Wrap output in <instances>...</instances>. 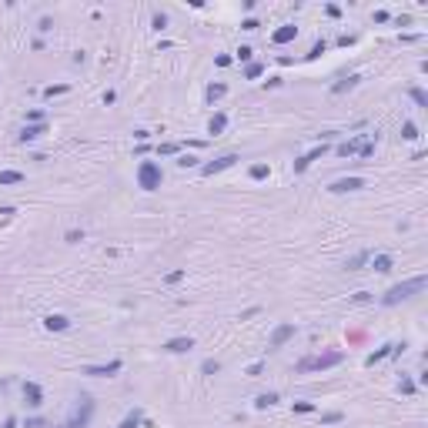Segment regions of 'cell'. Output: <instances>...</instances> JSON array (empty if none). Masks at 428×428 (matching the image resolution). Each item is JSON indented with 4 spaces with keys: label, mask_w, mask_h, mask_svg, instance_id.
Returning a JSON list of instances; mask_svg holds the SVG:
<instances>
[{
    "label": "cell",
    "mask_w": 428,
    "mask_h": 428,
    "mask_svg": "<svg viewBox=\"0 0 428 428\" xmlns=\"http://www.w3.org/2000/svg\"><path fill=\"white\" fill-rule=\"evenodd\" d=\"M268 174H271L268 164H254V168H251V178H254V181H264Z\"/></svg>",
    "instance_id": "27"
},
{
    "label": "cell",
    "mask_w": 428,
    "mask_h": 428,
    "mask_svg": "<svg viewBox=\"0 0 428 428\" xmlns=\"http://www.w3.org/2000/svg\"><path fill=\"white\" fill-rule=\"evenodd\" d=\"M237 164V154H221L217 161H208L201 168V174L204 178H214V174H221V171H227V168H234Z\"/></svg>",
    "instance_id": "7"
},
{
    "label": "cell",
    "mask_w": 428,
    "mask_h": 428,
    "mask_svg": "<svg viewBox=\"0 0 428 428\" xmlns=\"http://www.w3.org/2000/svg\"><path fill=\"white\" fill-rule=\"evenodd\" d=\"M141 418H144V415H141V408H134V412H131V415H127L117 428H141Z\"/></svg>",
    "instance_id": "21"
},
{
    "label": "cell",
    "mask_w": 428,
    "mask_h": 428,
    "mask_svg": "<svg viewBox=\"0 0 428 428\" xmlns=\"http://www.w3.org/2000/svg\"><path fill=\"white\" fill-rule=\"evenodd\" d=\"M27 428H47L44 418H27Z\"/></svg>",
    "instance_id": "38"
},
{
    "label": "cell",
    "mask_w": 428,
    "mask_h": 428,
    "mask_svg": "<svg viewBox=\"0 0 428 428\" xmlns=\"http://www.w3.org/2000/svg\"><path fill=\"white\" fill-rule=\"evenodd\" d=\"M365 258H368V254H365V251H361V254H355V258H351V261H348V268H351V271H358V268H361V264H365Z\"/></svg>",
    "instance_id": "33"
},
{
    "label": "cell",
    "mask_w": 428,
    "mask_h": 428,
    "mask_svg": "<svg viewBox=\"0 0 428 428\" xmlns=\"http://www.w3.org/2000/svg\"><path fill=\"white\" fill-rule=\"evenodd\" d=\"M408 97H412L418 107H428V94H425L422 87H412V90H408Z\"/></svg>",
    "instance_id": "23"
},
{
    "label": "cell",
    "mask_w": 428,
    "mask_h": 428,
    "mask_svg": "<svg viewBox=\"0 0 428 428\" xmlns=\"http://www.w3.org/2000/svg\"><path fill=\"white\" fill-rule=\"evenodd\" d=\"M325 50H328V44H325V40H318V44L311 47V54H308V60H315V57H321Z\"/></svg>",
    "instance_id": "32"
},
{
    "label": "cell",
    "mask_w": 428,
    "mask_h": 428,
    "mask_svg": "<svg viewBox=\"0 0 428 428\" xmlns=\"http://www.w3.org/2000/svg\"><path fill=\"white\" fill-rule=\"evenodd\" d=\"M241 27H244V30H258V20H254V17H248V20H241Z\"/></svg>",
    "instance_id": "40"
},
{
    "label": "cell",
    "mask_w": 428,
    "mask_h": 428,
    "mask_svg": "<svg viewBox=\"0 0 428 428\" xmlns=\"http://www.w3.org/2000/svg\"><path fill=\"white\" fill-rule=\"evenodd\" d=\"M425 288H428V278H425V274H418V278H408V281H402V284H392V288L382 294V304H385V308H392V304H402V301H408V298H415L418 291H425Z\"/></svg>",
    "instance_id": "1"
},
{
    "label": "cell",
    "mask_w": 428,
    "mask_h": 428,
    "mask_svg": "<svg viewBox=\"0 0 428 428\" xmlns=\"http://www.w3.org/2000/svg\"><path fill=\"white\" fill-rule=\"evenodd\" d=\"M90 415H94V402H90V395H80L74 415L67 418V425H60V428H87L90 425Z\"/></svg>",
    "instance_id": "4"
},
{
    "label": "cell",
    "mask_w": 428,
    "mask_h": 428,
    "mask_svg": "<svg viewBox=\"0 0 428 428\" xmlns=\"http://www.w3.org/2000/svg\"><path fill=\"white\" fill-rule=\"evenodd\" d=\"M398 392L412 395V392H415V382H412V378H405V375H402V382H398Z\"/></svg>",
    "instance_id": "31"
},
{
    "label": "cell",
    "mask_w": 428,
    "mask_h": 428,
    "mask_svg": "<svg viewBox=\"0 0 428 428\" xmlns=\"http://www.w3.org/2000/svg\"><path fill=\"white\" fill-rule=\"evenodd\" d=\"M372 268L378 271V274L392 271V254H375V258H372Z\"/></svg>",
    "instance_id": "18"
},
{
    "label": "cell",
    "mask_w": 428,
    "mask_h": 428,
    "mask_svg": "<svg viewBox=\"0 0 428 428\" xmlns=\"http://www.w3.org/2000/svg\"><path fill=\"white\" fill-rule=\"evenodd\" d=\"M201 372H204V375H217V372H221V361H217V358H208V361L201 365Z\"/></svg>",
    "instance_id": "25"
},
{
    "label": "cell",
    "mask_w": 428,
    "mask_h": 428,
    "mask_svg": "<svg viewBox=\"0 0 428 428\" xmlns=\"http://www.w3.org/2000/svg\"><path fill=\"white\" fill-rule=\"evenodd\" d=\"M298 335V325L294 321H288V325H278L274 331H271V338H268V348H284L288 341Z\"/></svg>",
    "instance_id": "6"
},
{
    "label": "cell",
    "mask_w": 428,
    "mask_h": 428,
    "mask_svg": "<svg viewBox=\"0 0 428 428\" xmlns=\"http://www.w3.org/2000/svg\"><path fill=\"white\" fill-rule=\"evenodd\" d=\"M294 37H298V27H294V23H284V27H278V30L271 34V40H274V44H291Z\"/></svg>",
    "instance_id": "13"
},
{
    "label": "cell",
    "mask_w": 428,
    "mask_h": 428,
    "mask_svg": "<svg viewBox=\"0 0 428 428\" xmlns=\"http://www.w3.org/2000/svg\"><path fill=\"white\" fill-rule=\"evenodd\" d=\"M44 328H47V331H67V328H70V318H67V315H47V318H44Z\"/></svg>",
    "instance_id": "14"
},
{
    "label": "cell",
    "mask_w": 428,
    "mask_h": 428,
    "mask_svg": "<svg viewBox=\"0 0 428 428\" xmlns=\"http://www.w3.org/2000/svg\"><path fill=\"white\" fill-rule=\"evenodd\" d=\"M23 402H27V408H40L44 405V392H40V385L37 382H23Z\"/></svg>",
    "instance_id": "10"
},
{
    "label": "cell",
    "mask_w": 428,
    "mask_h": 428,
    "mask_svg": "<svg viewBox=\"0 0 428 428\" xmlns=\"http://www.w3.org/2000/svg\"><path fill=\"white\" fill-rule=\"evenodd\" d=\"M178 147H181V144H161L158 154H178Z\"/></svg>",
    "instance_id": "36"
},
{
    "label": "cell",
    "mask_w": 428,
    "mask_h": 428,
    "mask_svg": "<svg viewBox=\"0 0 428 428\" xmlns=\"http://www.w3.org/2000/svg\"><path fill=\"white\" fill-rule=\"evenodd\" d=\"M345 361V351H325V355H315V358L298 361V372H325V368H335Z\"/></svg>",
    "instance_id": "3"
},
{
    "label": "cell",
    "mask_w": 428,
    "mask_h": 428,
    "mask_svg": "<svg viewBox=\"0 0 428 428\" xmlns=\"http://www.w3.org/2000/svg\"><path fill=\"white\" fill-rule=\"evenodd\" d=\"M164 281H168V284H178V281H184V271H181V268H178V271H171V274L164 278Z\"/></svg>",
    "instance_id": "35"
},
{
    "label": "cell",
    "mask_w": 428,
    "mask_h": 428,
    "mask_svg": "<svg viewBox=\"0 0 428 428\" xmlns=\"http://www.w3.org/2000/svg\"><path fill=\"white\" fill-rule=\"evenodd\" d=\"M258 311H261V308H248V311H241V321H248V318H254Z\"/></svg>",
    "instance_id": "42"
},
{
    "label": "cell",
    "mask_w": 428,
    "mask_h": 428,
    "mask_svg": "<svg viewBox=\"0 0 428 428\" xmlns=\"http://www.w3.org/2000/svg\"><path fill=\"white\" fill-rule=\"evenodd\" d=\"M261 74H264V64H248V67H244V77H248V80L261 77Z\"/></svg>",
    "instance_id": "28"
},
{
    "label": "cell",
    "mask_w": 428,
    "mask_h": 428,
    "mask_svg": "<svg viewBox=\"0 0 428 428\" xmlns=\"http://www.w3.org/2000/svg\"><path fill=\"white\" fill-rule=\"evenodd\" d=\"M224 94H227V87H224V84H211V87H208V101L214 104V101H221Z\"/></svg>",
    "instance_id": "22"
},
{
    "label": "cell",
    "mask_w": 428,
    "mask_h": 428,
    "mask_svg": "<svg viewBox=\"0 0 428 428\" xmlns=\"http://www.w3.org/2000/svg\"><path fill=\"white\" fill-rule=\"evenodd\" d=\"M325 154H328V144H318V147H311L308 154H301V158L294 161V174H304V171L311 168V164H315L318 158H325Z\"/></svg>",
    "instance_id": "8"
},
{
    "label": "cell",
    "mask_w": 428,
    "mask_h": 428,
    "mask_svg": "<svg viewBox=\"0 0 428 428\" xmlns=\"http://www.w3.org/2000/svg\"><path fill=\"white\" fill-rule=\"evenodd\" d=\"M392 348H395V345H382L378 351H372V355L365 358V365H368V368H372V365H378L382 358H388V355H392Z\"/></svg>",
    "instance_id": "17"
},
{
    "label": "cell",
    "mask_w": 428,
    "mask_h": 428,
    "mask_svg": "<svg viewBox=\"0 0 428 428\" xmlns=\"http://www.w3.org/2000/svg\"><path fill=\"white\" fill-rule=\"evenodd\" d=\"M251 54H254L251 47H241V50H237V60H251Z\"/></svg>",
    "instance_id": "39"
},
{
    "label": "cell",
    "mask_w": 428,
    "mask_h": 428,
    "mask_svg": "<svg viewBox=\"0 0 428 428\" xmlns=\"http://www.w3.org/2000/svg\"><path fill=\"white\" fill-rule=\"evenodd\" d=\"M271 405H278V392H264V395L254 398V408H258V412H264V408H271Z\"/></svg>",
    "instance_id": "16"
},
{
    "label": "cell",
    "mask_w": 428,
    "mask_h": 428,
    "mask_svg": "<svg viewBox=\"0 0 428 428\" xmlns=\"http://www.w3.org/2000/svg\"><path fill=\"white\" fill-rule=\"evenodd\" d=\"M0 214H3V217H13V214H17V208H10V204H7V208H0Z\"/></svg>",
    "instance_id": "43"
},
{
    "label": "cell",
    "mask_w": 428,
    "mask_h": 428,
    "mask_svg": "<svg viewBox=\"0 0 428 428\" xmlns=\"http://www.w3.org/2000/svg\"><path fill=\"white\" fill-rule=\"evenodd\" d=\"M67 90H70L67 84H57V87L50 84V87H44V97H60V94H67Z\"/></svg>",
    "instance_id": "26"
},
{
    "label": "cell",
    "mask_w": 428,
    "mask_h": 428,
    "mask_svg": "<svg viewBox=\"0 0 428 428\" xmlns=\"http://www.w3.org/2000/svg\"><path fill=\"white\" fill-rule=\"evenodd\" d=\"M80 237H84V231H67V241H70V244H77Z\"/></svg>",
    "instance_id": "41"
},
{
    "label": "cell",
    "mask_w": 428,
    "mask_h": 428,
    "mask_svg": "<svg viewBox=\"0 0 428 428\" xmlns=\"http://www.w3.org/2000/svg\"><path fill=\"white\" fill-rule=\"evenodd\" d=\"M44 134H47V124H27L17 141H20V144H30V141H37V137H44Z\"/></svg>",
    "instance_id": "12"
},
{
    "label": "cell",
    "mask_w": 428,
    "mask_h": 428,
    "mask_svg": "<svg viewBox=\"0 0 428 428\" xmlns=\"http://www.w3.org/2000/svg\"><path fill=\"white\" fill-rule=\"evenodd\" d=\"M151 23L158 27V30H164L168 27V13H161V10H154V17H151Z\"/></svg>",
    "instance_id": "30"
},
{
    "label": "cell",
    "mask_w": 428,
    "mask_h": 428,
    "mask_svg": "<svg viewBox=\"0 0 428 428\" xmlns=\"http://www.w3.org/2000/svg\"><path fill=\"white\" fill-rule=\"evenodd\" d=\"M294 412H298V415H311V412H315V402H294Z\"/></svg>",
    "instance_id": "29"
},
{
    "label": "cell",
    "mask_w": 428,
    "mask_h": 428,
    "mask_svg": "<svg viewBox=\"0 0 428 428\" xmlns=\"http://www.w3.org/2000/svg\"><path fill=\"white\" fill-rule=\"evenodd\" d=\"M358 80H361L358 74H351V77H345V80H341V84H335V87H331V94H345V90H351V87H355V84H358Z\"/></svg>",
    "instance_id": "20"
},
{
    "label": "cell",
    "mask_w": 428,
    "mask_h": 428,
    "mask_svg": "<svg viewBox=\"0 0 428 428\" xmlns=\"http://www.w3.org/2000/svg\"><path fill=\"white\" fill-rule=\"evenodd\" d=\"M341 412H328V415H321V422H325V425H335V422H341Z\"/></svg>",
    "instance_id": "34"
},
{
    "label": "cell",
    "mask_w": 428,
    "mask_h": 428,
    "mask_svg": "<svg viewBox=\"0 0 428 428\" xmlns=\"http://www.w3.org/2000/svg\"><path fill=\"white\" fill-rule=\"evenodd\" d=\"M161 184H164V171H161L158 161H144L141 168H137V188L141 191H158Z\"/></svg>",
    "instance_id": "2"
},
{
    "label": "cell",
    "mask_w": 428,
    "mask_h": 428,
    "mask_svg": "<svg viewBox=\"0 0 428 428\" xmlns=\"http://www.w3.org/2000/svg\"><path fill=\"white\" fill-rule=\"evenodd\" d=\"M361 188H365V178H338V181H331L328 191L331 194H348V191H361Z\"/></svg>",
    "instance_id": "9"
},
{
    "label": "cell",
    "mask_w": 428,
    "mask_h": 428,
    "mask_svg": "<svg viewBox=\"0 0 428 428\" xmlns=\"http://www.w3.org/2000/svg\"><path fill=\"white\" fill-rule=\"evenodd\" d=\"M121 368H124V361L114 358V361H107V365H84L80 375H87V378H111V375H117Z\"/></svg>",
    "instance_id": "5"
},
{
    "label": "cell",
    "mask_w": 428,
    "mask_h": 428,
    "mask_svg": "<svg viewBox=\"0 0 428 428\" xmlns=\"http://www.w3.org/2000/svg\"><path fill=\"white\" fill-rule=\"evenodd\" d=\"M13 425H17V418H7V422H3L0 428H13Z\"/></svg>",
    "instance_id": "44"
},
{
    "label": "cell",
    "mask_w": 428,
    "mask_h": 428,
    "mask_svg": "<svg viewBox=\"0 0 428 428\" xmlns=\"http://www.w3.org/2000/svg\"><path fill=\"white\" fill-rule=\"evenodd\" d=\"M178 164H181V168H194V164H198V158H191V154H184V158H181Z\"/></svg>",
    "instance_id": "37"
},
{
    "label": "cell",
    "mask_w": 428,
    "mask_h": 428,
    "mask_svg": "<svg viewBox=\"0 0 428 428\" xmlns=\"http://www.w3.org/2000/svg\"><path fill=\"white\" fill-rule=\"evenodd\" d=\"M191 348H194L191 335H178V338L164 341V351H171V355H184V351H191Z\"/></svg>",
    "instance_id": "11"
},
{
    "label": "cell",
    "mask_w": 428,
    "mask_h": 428,
    "mask_svg": "<svg viewBox=\"0 0 428 428\" xmlns=\"http://www.w3.org/2000/svg\"><path fill=\"white\" fill-rule=\"evenodd\" d=\"M402 137H405V141H418V127L412 124V121H405V124H402Z\"/></svg>",
    "instance_id": "24"
},
{
    "label": "cell",
    "mask_w": 428,
    "mask_h": 428,
    "mask_svg": "<svg viewBox=\"0 0 428 428\" xmlns=\"http://www.w3.org/2000/svg\"><path fill=\"white\" fill-rule=\"evenodd\" d=\"M224 127H227V114H214L211 121H208V134L217 137V134H224Z\"/></svg>",
    "instance_id": "15"
},
{
    "label": "cell",
    "mask_w": 428,
    "mask_h": 428,
    "mask_svg": "<svg viewBox=\"0 0 428 428\" xmlns=\"http://www.w3.org/2000/svg\"><path fill=\"white\" fill-rule=\"evenodd\" d=\"M23 174L20 171H0V188H7V184H20Z\"/></svg>",
    "instance_id": "19"
}]
</instances>
